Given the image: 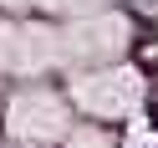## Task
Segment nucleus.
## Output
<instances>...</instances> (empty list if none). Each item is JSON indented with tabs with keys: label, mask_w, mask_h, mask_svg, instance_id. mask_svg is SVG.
Listing matches in <instances>:
<instances>
[{
	"label": "nucleus",
	"mask_w": 158,
	"mask_h": 148,
	"mask_svg": "<svg viewBox=\"0 0 158 148\" xmlns=\"http://www.w3.org/2000/svg\"><path fill=\"white\" fill-rule=\"evenodd\" d=\"M138 97H143V77L133 66H102V72H87L72 82V102L97 117H127Z\"/></svg>",
	"instance_id": "nucleus-1"
},
{
	"label": "nucleus",
	"mask_w": 158,
	"mask_h": 148,
	"mask_svg": "<svg viewBox=\"0 0 158 148\" xmlns=\"http://www.w3.org/2000/svg\"><path fill=\"white\" fill-rule=\"evenodd\" d=\"M127 46V21L123 15H77L61 31V61H112Z\"/></svg>",
	"instance_id": "nucleus-2"
},
{
	"label": "nucleus",
	"mask_w": 158,
	"mask_h": 148,
	"mask_svg": "<svg viewBox=\"0 0 158 148\" xmlns=\"http://www.w3.org/2000/svg\"><path fill=\"white\" fill-rule=\"evenodd\" d=\"M5 128H10L21 143H51V138H61V133H66V102H61L56 92H46V87L15 92Z\"/></svg>",
	"instance_id": "nucleus-3"
},
{
	"label": "nucleus",
	"mask_w": 158,
	"mask_h": 148,
	"mask_svg": "<svg viewBox=\"0 0 158 148\" xmlns=\"http://www.w3.org/2000/svg\"><path fill=\"white\" fill-rule=\"evenodd\" d=\"M56 61H61L56 26H15V72H46Z\"/></svg>",
	"instance_id": "nucleus-4"
},
{
	"label": "nucleus",
	"mask_w": 158,
	"mask_h": 148,
	"mask_svg": "<svg viewBox=\"0 0 158 148\" xmlns=\"http://www.w3.org/2000/svg\"><path fill=\"white\" fill-rule=\"evenodd\" d=\"M61 148H112V138H107L102 128H77V133L66 138Z\"/></svg>",
	"instance_id": "nucleus-5"
},
{
	"label": "nucleus",
	"mask_w": 158,
	"mask_h": 148,
	"mask_svg": "<svg viewBox=\"0 0 158 148\" xmlns=\"http://www.w3.org/2000/svg\"><path fill=\"white\" fill-rule=\"evenodd\" d=\"M36 5H46V11H61V15H87L92 5H102V0H36Z\"/></svg>",
	"instance_id": "nucleus-6"
},
{
	"label": "nucleus",
	"mask_w": 158,
	"mask_h": 148,
	"mask_svg": "<svg viewBox=\"0 0 158 148\" xmlns=\"http://www.w3.org/2000/svg\"><path fill=\"white\" fill-rule=\"evenodd\" d=\"M15 66V26H0V72Z\"/></svg>",
	"instance_id": "nucleus-7"
},
{
	"label": "nucleus",
	"mask_w": 158,
	"mask_h": 148,
	"mask_svg": "<svg viewBox=\"0 0 158 148\" xmlns=\"http://www.w3.org/2000/svg\"><path fill=\"white\" fill-rule=\"evenodd\" d=\"M0 5H10V11H21V5H36V0H0Z\"/></svg>",
	"instance_id": "nucleus-8"
},
{
	"label": "nucleus",
	"mask_w": 158,
	"mask_h": 148,
	"mask_svg": "<svg viewBox=\"0 0 158 148\" xmlns=\"http://www.w3.org/2000/svg\"><path fill=\"white\" fill-rule=\"evenodd\" d=\"M21 148H36V143H21Z\"/></svg>",
	"instance_id": "nucleus-9"
}]
</instances>
